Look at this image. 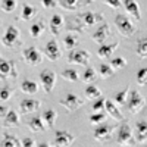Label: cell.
<instances>
[{"label": "cell", "mask_w": 147, "mask_h": 147, "mask_svg": "<svg viewBox=\"0 0 147 147\" xmlns=\"http://www.w3.org/2000/svg\"><path fill=\"white\" fill-rule=\"evenodd\" d=\"M75 140V136L68 131H62V129H57L55 131V140H53V146H57V147H66V146H71Z\"/></svg>", "instance_id": "obj_9"}, {"label": "cell", "mask_w": 147, "mask_h": 147, "mask_svg": "<svg viewBox=\"0 0 147 147\" xmlns=\"http://www.w3.org/2000/svg\"><path fill=\"white\" fill-rule=\"evenodd\" d=\"M132 138H136L138 144H144L147 141V122L146 121L137 122L136 129L132 132Z\"/></svg>", "instance_id": "obj_14"}, {"label": "cell", "mask_w": 147, "mask_h": 147, "mask_svg": "<svg viewBox=\"0 0 147 147\" xmlns=\"http://www.w3.org/2000/svg\"><path fill=\"white\" fill-rule=\"evenodd\" d=\"M7 107L5 106V105H0V119H3L5 116H6V113H7Z\"/></svg>", "instance_id": "obj_45"}, {"label": "cell", "mask_w": 147, "mask_h": 147, "mask_svg": "<svg viewBox=\"0 0 147 147\" xmlns=\"http://www.w3.org/2000/svg\"><path fill=\"white\" fill-rule=\"evenodd\" d=\"M68 60L71 63H78L82 66H87L90 62V53L85 52V50H72L68 55Z\"/></svg>", "instance_id": "obj_10"}, {"label": "cell", "mask_w": 147, "mask_h": 147, "mask_svg": "<svg viewBox=\"0 0 147 147\" xmlns=\"http://www.w3.org/2000/svg\"><path fill=\"white\" fill-rule=\"evenodd\" d=\"M43 6L46 9H52L56 6V0H43Z\"/></svg>", "instance_id": "obj_44"}, {"label": "cell", "mask_w": 147, "mask_h": 147, "mask_svg": "<svg viewBox=\"0 0 147 147\" xmlns=\"http://www.w3.org/2000/svg\"><path fill=\"white\" fill-rule=\"evenodd\" d=\"M137 82L138 85H141V87H144V85L147 84V69L146 68H140L138 72H137Z\"/></svg>", "instance_id": "obj_39"}, {"label": "cell", "mask_w": 147, "mask_h": 147, "mask_svg": "<svg viewBox=\"0 0 147 147\" xmlns=\"http://www.w3.org/2000/svg\"><path fill=\"white\" fill-rule=\"evenodd\" d=\"M113 72H115V69L110 66V65H107V63H102L99 66V75L103 80H107L110 77H113Z\"/></svg>", "instance_id": "obj_32"}, {"label": "cell", "mask_w": 147, "mask_h": 147, "mask_svg": "<svg viewBox=\"0 0 147 147\" xmlns=\"http://www.w3.org/2000/svg\"><path fill=\"white\" fill-rule=\"evenodd\" d=\"M10 97H12V90L9 87H2L0 88V103L7 102Z\"/></svg>", "instance_id": "obj_41"}, {"label": "cell", "mask_w": 147, "mask_h": 147, "mask_svg": "<svg viewBox=\"0 0 147 147\" xmlns=\"http://www.w3.org/2000/svg\"><path fill=\"white\" fill-rule=\"evenodd\" d=\"M132 140V129L128 124H122L116 134V143L119 146H128Z\"/></svg>", "instance_id": "obj_11"}, {"label": "cell", "mask_w": 147, "mask_h": 147, "mask_svg": "<svg viewBox=\"0 0 147 147\" xmlns=\"http://www.w3.org/2000/svg\"><path fill=\"white\" fill-rule=\"evenodd\" d=\"M19 30L15 27V25H9L7 27V30H6V32H5V35H3V38H2V43H3V46H6V47H10V49H13V47H16L21 41H19Z\"/></svg>", "instance_id": "obj_6"}, {"label": "cell", "mask_w": 147, "mask_h": 147, "mask_svg": "<svg viewBox=\"0 0 147 147\" xmlns=\"http://www.w3.org/2000/svg\"><path fill=\"white\" fill-rule=\"evenodd\" d=\"M22 57L31 66H37V65H40V62H41V53H40L38 49L34 47V46H30V47L24 49L22 50Z\"/></svg>", "instance_id": "obj_8"}, {"label": "cell", "mask_w": 147, "mask_h": 147, "mask_svg": "<svg viewBox=\"0 0 147 147\" xmlns=\"http://www.w3.org/2000/svg\"><path fill=\"white\" fill-rule=\"evenodd\" d=\"M40 81L43 85V90L46 94H50L55 84H56V74L50 69H44L40 72Z\"/></svg>", "instance_id": "obj_7"}, {"label": "cell", "mask_w": 147, "mask_h": 147, "mask_svg": "<svg viewBox=\"0 0 147 147\" xmlns=\"http://www.w3.org/2000/svg\"><path fill=\"white\" fill-rule=\"evenodd\" d=\"M16 9V0H3L2 2V10L6 13H10Z\"/></svg>", "instance_id": "obj_38"}, {"label": "cell", "mask_w": 147, "mask_h": 147, "mask_svg": "<svg viewBox=\"0 0 147 147\" xmlns=\"http://www.w3.org/2000/svg\"><path fill=\"white\" fill-rule=\"evenodd\" d=\"M105 102H106V99H105L103 96L94 99L93 100V105H91L93 112H105Z\"/></svg>", "instance_id": "obj_36"}, {"label": "cell", "mask_w": 147, "mask_h": 147, "mask_svg": "<svg viewBox=\"0 0 147 147\" xmlns=\"http://www.w3.org/2000/svg\"><path fill=\"white\" fill-rule=\"evenodd\" d=\"M41 106V103L38 100H34V99H24L21 100V105H19V110L21 113L27 115V113H32L35 112L37 109Z\"/></svg>", "instance_id": "obj_16"}, {"label": "cell", "mask_w": 147, "mask_h": 147, "mask_svg": "<svg viewBox=\"0 0 147 147\" xmlns=\"http://www.w3.org/2000/svg\"><path fill=\"white\" fill-rule=\"evenodd\" d=\"M122 5H124L125 10L132 18H136L137 21H141V10H140V5L137 0H124Z\"/></svg>", "instance_id": "obj_17"}, {"label": "cell", "mask_w": 147, "mask_h": 147, "mask_svg": "<svg viewBox=\"0 0 147 147\" xmlns=\"http://www.w3.org/2000/svg\"><path fill=\"white\" fill-rule=\"evenodd\" d=\"M106 119V115L103 112H94L88 116V121L91 122L93 125H97V124H100V122H105Z\"/></svg>", "instance_id": "obj_37"}, {"label": "cell", "mask_w": 147, "mask_h": 147, "mask_svg": "<svg viewBox=\"0 0 147 147\" xmlns=\"http://www.w3.org/2000/svg\"><path fill=\"white\" fill-rule=\"evenodd\" d=\"M63 44H65V49H68V50L75 49V47L78 46V35H75V34H68V35H65Z\"/></svg>", "instance_id": "obj_34"}, {"label": "cell", "mask_w": 147, "mask_h": 147, "mask_svg": "<svg viewBox=\"0 0 147 147\" xmlns=\"http://www.w3.org/2000/svg\"><path fill=\"white\" fill-rule=\"evenodd\" d=\"M35 144H37L35 140H34V138H30V137L22 138V141H21V146H22V147H34Z\"/></svg>", "instance_id": "obj_43"}, {"label": "cell", "mask_w": 147, "mask_h": 147, "mask_svg": "<svg viewBox=\"0 0 147 147\" xmlns=\"http://www.w3.org/2000/svg\"><path fill=\"white\" fill-rule=\"evenodd\" d=\"M105 19V15L103 13H94V12H85V13H81L80 16L77 18H72L69 21V31H80L81 28L84 27H91L97 22H102Z\"/></svg>", "instance_id": "obj_1"}, {"label": "cell", "mask_w": 147, "mask_h": 147, "mask_svg": "<svg viewBox=\"0 0 147 147\" xmlns=\"http://www.w3.org/2000/svg\"><path fill=\"white\" fill-rule=\"evenodd\" d=\"M91 0H59L60 6L66 10H77L85 5H88Z\"/></svg>", "instance_id": "obj_20"}, {"label": "cell", "mask_w": 147, "mask_h": 147, "mask_svg": "<svg viewBox=\"0 0 147 147\" xmlns=\"http://www.w3.org/2000/svg\"><path fill=\"white\" fill-rule=\"evenodd\" d=\"M119 47V43L115 41L112 44H106V43H102L100 47L97 49V56L102 57V59H109L110 56H112V53L116 50V49Z\"/></svg>", "instance_id": "obj_18"}, {"label": "cell", "mask_w": 147, "mask_h": 147, "mask_svg": "<svg viewBox=\"0 0 147 147\" xmlns=\"http://www.w3.org/2000/svg\"><path fill=\"white\" fill-rule=\"evenodd\" d=\"M115 25H116L119 34H122L124 37H132L136 34V27L132 25L131 19L124 13H118L115 16Z\"/></svg>", "instance_id": "obj_2"}, {"label": "cell", "mask_w": 147, "mask_h": 147, "mask_svg": "<svg viewBox=\"0 0 147 147\" xmlns=\"http://www.w3.org/2000/svg\"><path fill=\"white\" fill-rule=\"evenodd\" d=\"M62 78L69 81V82H77L80 80V75H78V72L75 69H72V68H68L65 71H62Z\"/></svg>", "instance_id": "obj_33"}, {"label": "cell", "mask_w": 147, "mask_h": 147, "mask_svg": "<svg viewBox=\"0 0 147 147\" xmlns=\"http://www.w3.org/2000/svg\"><path fill=\"white\" fill-rule=\"evenodd\" d=\"M21 90L25 94H35L38 91V84L32 80H24L21 82Z\"/></svg>", "instance_id": "obj_24"}, {"label": "cell", "mask_w": 147, "mask_h": 147, "mask_svg": "<svg viewBox=\"0 0 147 147\" xmlns=\"http://www.w3.org/2000/svg\"><path fill=\"white\" fill-rule=\"evenodd\" d=\"M97 78H99V75H97L96 71H94L91 66L85 68V71L82 72V77H81V80H82L85 84H93V82L97 81Z\"/></svg>", "instance_id": "obj_29"}, {"label": "cell", "mask_w": 147, "mask_h": 147, "mask_svg": "<svg viewBox=\"0 0 147 147\" xmlns=\"http://www.w3.org/2000/svg\"><path fill=\"white\" fill-rule=\"evenodd\" d=\"M5 119V127H7V128H12V127H18L19 125V116H18V113L15 112L13 109H9L7 110V113H6V116L3 118Z\"/></svg>", "instance_id": "obj_22"}, {"label": "cell", "mask_w": 147, "mask_h": 147, "mask_svg": "<svg viewBox=\"0 0 147 147\" xmlns=\"http://www.w3.org/2000/svg\"><path fill=\"white\" fill-rule=\"evenodd\" d=\"M105 112H107L109 116H112V119H115V121H118V122L124 121V116H122L118 105H115L112 100H106V102H105Z\"/></svg>", "instance_id": "obj_19"}, {"label": "cell", "mask_w": 147, "mask_h": 147, "mask_svg": "<svg viewBox=\"0 0 147 147\" xmlns=\"http://www.w3.org/2000/svg\"><path fill=\"white\" fill-rule=\"evenodd\" d=\"M28 128L34 132H40V131H44L46 127L41 121V116H32L30 121H28Z\"/></svg>", "instance_id": "obj_27"}, {"label": "cell", "mask_w": 147, "mask_h": 147, "mask_svg": "<svg viewBox=\"0 0 147 147\" xmlns=\"http://www.w3.org/2000/svg\"><path fill=\"white\" fill-rule=\"evenodd\" d=\"M44 28H46V24L43 21H37V22H32L31 27H30V34L32 38H38L41 37V34L44 32Z\"/></svg>", "instance_id": "obj_25"}, {"label": "cell", "mask_w": 147, "mask_h": 147, "mask_svg": "<svg viewBox=\"0 0 147 147\" xmlns=\"http://www.w3.org/2000/svg\"><path fill=\"white\" fill-rule=\"evenodd\" d=\"M144 105H146L144 97L141 96V93L138 90H132V91L128 93L125 106H127V109L129 110L131 113H138L140 110L144 107Z\"/></svg>", "instance_id": "obj_3"}, {"label": "cell", "mask_w": 147, "mask_h": 147, "mask_svg": "<svg viewBox=\"0 0 147 147\" xmlns=\"http://www.w3.org/2000/svg\"><path fill=\"white\" fill-rule=\"evenodd\" d=\"M59 105L66 107L69 112H74L75 109H78V107H81L84 105V100H82V97H80L78 94L68 93L65 97H62V99L59 100Z\"/></svg>", "instance_id": "obj_5"}, {"label": "cell", "mask_w": 147, "mask_h": 147, "mask_svg": "<svg viewBox=\"0 0 147 147\" xmlns=\"http://www.w3.org/2000/svg\"><path fill=\"white\" fill-rule=\"evenodd\" d=\"M63 27V18L60 15H53L50 19V31L53 35H59L60 30Z\"/></svg>", "instance_id": "obj_23"}, {"label": "cell", "mask_w": 147, "mask_h": 147, "mask_svg": "<svg viewBox=\"0 0 147 147\" xmlns=\"http://www.w3.org/2000/svg\"><path fill=\"white\" fill-rule=\"evenodd\" d=\"M103 2H105L107 6L113 7V9H119V7H122V2H121V0H103Z\"/></svg>", "instance_id": "obj_42"}, {"label": "cell", "mask_w": 147, "mask_h": 147, "mask_svg": "<svg viewBox=\"0 0 147 147\" xmlns=\"http://www.w3.org/2000/svg\"><path fill=\"white\" fill-rule=\"evenodd\" d=\"M128 93H129V87L127 85L125 88H122V90H119V91H116L115 93V96H113V103L115 105H118V106H124L125 105V102H127V97H128Z\"/></svg>", "instance_id": "obj_28"}, {"label": "cell", "mask_w": 147, "mask_h": 147, "mask_svg": "<svg viewBox=\"0 0 147 147\" xmlns=\"http://www.w3.org/2000/svg\"><path fill=\"white\" fill-rule=\"evenodd\" d=\"M115 129V125L112 124H105V122H100L97 124V127L93 131V137L97 141H107L110 137H112V132Z\"/></svg>", "instance_id": "obj_4"}, {"label": "cell", "mask_w": 147, "mask_h": 147, "mask_svg": "<svg viewBox=\"0 0 147 147\" xmlns=\"http://www.w3.org/2000/svg\"><path fill=\"white\" fill-rule=\"evenodd\" d=\"M35 13H37V9H35L34 6H31V5H28V3H24V5H22V12H21V19H22V21H30V19H32V18L35 16Z\"/></svg>", "instance_id": "obj_26"}, {"label": "cell", "mask_w": 147, "mask_h": 147, "mask_svg": "<svg viewBox=\"0 0 147 147\" xmlns=\"http://www.w3.org/2000/svg\"><path fill=\"white\" fill-rule=\"evenodd\" d=\"M109 35H110L109 25H107V24H102V25H100L99 28H97V30L93 32L91 38H93V41H94V43L102 44V43H105V41L109 38Z\"/></svg>", "instance_id": "obj_15"}, {"label": "cell", "mask_w": 147, "mask_h": 147, "mask_svg": "<svg viewBox=\"0 0 147 147\" xmlns=\"http://www.w3.org/2000/svg\"><path fill=\"white\" fill-rule=\"evenodd\" d=\"M136 53L141 57V59H146L147 57V38H140L136 44Z\"/></svg>", "instance_id": "obj_31"}, {"label": "cell", "mask_w": 147, "mask_h": 147, "mask_svg": "<svg viewBox=\"0 0 147 147\" xmlns=\"http://www.w3.org/2000/svg\"><path fill=\"white\" fill-rule=\"evenodd\" d=\"M18 75L16 71H15V65L12 60H6L5 57H2L0 55V80L5 78V77H12L15 78Z\"/></svg>", "instance_id": "obj_12"}, {"label": "cell", "mask_w": 147, "mask_h": 147, "mask_svg": "<svg viewBox=\"0 0 147 147\" xmlns=\"http://www.w3.org/2000/svg\"><path fill=\"white\" fill-rule=\"evenodd\" d=\"M125 65H127V59H124V57H113L110 60V66L113 69H122Z\"/></svg>", "instance_id": "obj_40"}, {"label": "cell", "mask_w": 147, "mask_h": 147, "mask_svg": "<svg viewBox=\"0 0 147 147\" xmlns=\"http://www.w3.org/2000/svg\"><path fill=\"white\" fill-rule=\"evenodd\" d=\"M100 96H102L100 90L97 88L96 85H93V84H88L87 87H85V90H84V97L88 99V100H94V99H97V97H100Z\"/></svg>", "instance_id": "obj_30"}, {"label": "cell", "mask_w": 147, "mask_h": 147, "mask_svg": "<svg viewBox=\"0 0 147 147\" xmlns=\"http://www.w3.org/2000/svg\"><path fill=\"white\" fill-rule=\"evenodd\" d=\"M18 146H21V141L15 136H6L0 141V147H18Z\"/></svg>", "instance_id": "obj_35"}, {"label": "cell", "mask_w": 147, "mask_h": 147, "mask_svg": "<svg viewBox=\"0 0 147 147\" xmlns=\"http://www.w3.org/2000/svg\"><path fill=\"white\" fill-rule=\"evenodd\" d=\"M44 55L47 56L49 60H57L60 56H62V53H60V49H59V44L55 38L49 40L44 46Z\"/></svg>", "instance_id": "obj_13"}, {"label": "cell", "mask_w": 147, "mask_h": 147, "mask_svg": "<svg viewBox=\"0 0 147 147\" xmlns=\"http://www.w3.org/2000/svg\"><path fill=\"white\" fill-rule=\"evenodd\" d=\"M56 119H57V113H56V110H53V109L44 110V113L41 115V121H43L46 129L47 128H52L56 124Z\"/></svg>", "instance_id": "obj_21"}]
</instances>
